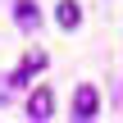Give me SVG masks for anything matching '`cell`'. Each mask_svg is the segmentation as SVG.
<instances>
[{"instance_id": "obj_3", "label": "cell", "mask_w": 123, "mask_h": 123, "mask_svg": "<svg viewBox=\"0 0 123 123\" xmlns=\"http://www.w3.org/2000/svg\"><path fill=\"white\" fill-rule=\"evenodd\" d=\"M55 18H59V27H78V23H82V9H78V0H59Z\"/></svg>"}, {"instance_id": "obj_4", "label": "cell", "mask_w": 123, "mask_h": 123, "mask_svg": "<svg viewBox=\"0 0 123 123\" xmlns=\"http://www.w3.org/2000/svg\"><path fill=\"white\" fill-rule=\"evenodd\" d=\"M18 23H23V27H37V23H41V14H37L32 0H18Z\"/></svg>"}, {"instance_id": "obj_2", "label": "cell", "mask_w": 123, "mask_h": 123, "mask_svg": "<svg viewBox=\"0 0 123 123\" xmlns=\"http://www.w3.org/2000/svg\"><path fill=\"white\" fill-rule=\"evenodd\" d=\"M50 114H55V91H50V87H37V91L27 96V119L46 123Z\"/></svg>"}, {"instance_id": "obj_1", "label": "cell", "mask_w": 123, "mask_h": 123, "mask_svg": "<svg viewBox=\"0 0 123 123\" xmlns=\"http://www.w3.org/2000/svg\"><path fill=\"white\" fill-rule=\"evenodd\" d=\"M96 110H100V91L91 87V82H82L78 91H73V119H96Z\"/></svg>"}]
</instances>
